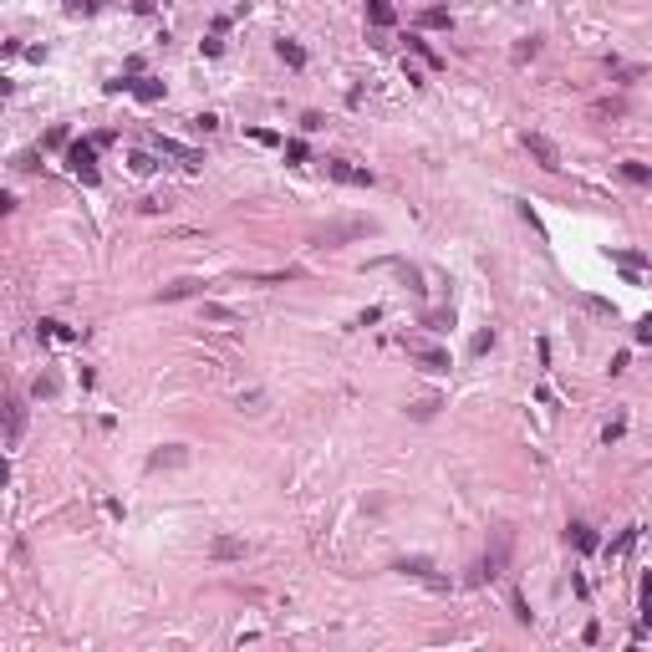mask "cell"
<instances>
[{"label":"cell","instance_id":"cell-1","mask_svg":"<svg viewBox=\"0 0 652 652\" xmlns=\"http://www.w3.org/2000/svg\"><path fill=\"white\" fill-rule=\"evenodd\" d=\"M362 234H372L367 219H336V225H321L316 234H311V245H321V250H336V245H352V240H362Z\"/></svg>","mask_w":652,"mask_h":652},{"label":"cell","instance_id":"cell-2","mask_svg":"<svg viewBox=\"0 0 652 652\" xmlns=\"http://www.w3.org/2000/svg\"><path fill=\"white\" fill-rule=\"evenodd\" d=\"M393 571H403V576H413V581H428L434 591H449V576H438V571H434V560H428V556H403Z\"/></svg>","mask_w":652,"mask_h":652},{"label":"cell","instance_id":"cell-3","mask_svg":"<svg viewBox=\"0 0 652 652\" xmlns=\"http://www.w3.org/2000/svg\"><path fill=\"white\" fill-rule=\"evenodd\" d=\"M67 163L82 184H97V143H72L67 148Z\"/></svg>","mask_w":652,"mask_h":652},{"label":"cell","instance_id":"cell-4","mask_svg":"<svg viewBox=\"0 0 652 652\" xmlns=\"http://www.w3.org/2000/svg\"><path fill=\"white\" fill-rule=\"evenodd\" d=\"M520 143H525V153H530V159H536L540 168H560V148H556V138H545V133H525Z\"/></svg>","mask_w":652,"mask_h":652},{"label":"cell","instance_id":"cell-5","mask_svg":"<svg viewBox=\"0 0 652 652\" xmlns=\"http://www.w3.org/2000/svg\"><path fill=\"white\" fill-rule=\"evenodd\" d=\"M326 174H332L336 184H352V189H367V184H372L367 168H352V163H342V159H326Z\"/></svg>","mask_w":652,"mask_h":652},{"label":"cell","instance_id":"cell-6","mask_svg":"<svg viewBox=\"0 0 652 652\" xmlns=\"http://www.w3.org/2000/svg\"><path fill=\"white\" fill-rule=\"evenodd\" d=\"M179 464H189V449L184 443H168V449H159L148 459V469H179Z\"/></svg>","mask_w":652,"mask_h":652},{"label":"cell","instance_id":"cell-7","mask_svg":"<svg viewBox=\"0 0 652 652\" xmlns=\"http://www.w3.org/2000/svg\"><path fill=\"white\" fill-rule=\"evenodd\" d=\"M210 556H214V560H245V540H234V536H214Z\"/></svg>","mask_w":652,"mask_h":652},{"label":"cell","instance_id":"cell-8","mask_svg":"<svg viewBox=\"0 0 652 652\" xmlns=\"http://www.w3.org/2000/svg\"><path fill=\"white\" fill-rule=\"evenodd\" d=\"M413 357L423 362V372H449V352L438 347H413Z\"/></svg>","mask_w":652,"mask_h":652},{"label":"cell","instance_id":"cell-9","mask_svg":"<svg viewBox=\"0 0 652 652\" xmlns=\"http://www.w3.org/2000/svg\"><path fill=\"white\" fill-rule=\"evenodd\" d=\"M21 434H26V408H21V398H10V423H6V443L10 449L21 443Z\"/></svg>","mask_w":652,"mask_h":652},{"label":"cell","instance_id":"cell-10","mask_svg":"<svg viewBox=\"0 0 652 652\" xmlns=\"http://www.w3.org/2000/svg\"><path fill=\"white\" fill-rule=\"evenodd\" d=\"M566 536H571V545H576V551H586V556H591L596 545H602V540H596V530H591V525H581V520L566 530Z\"/></svg>","mask_w":652,"mask_h":652},{"label":"cell","instance_id":"cell-11","mask_svg":"<svg viewBox=\"0 0 652 652\" xmlns=\"http://www.w3.org/2000/svg\"><path fill=\"white\" fill-rule=\"evenodd\" d=\"M133 97L138 102H159L163 97V82H159V77H133Z\"/></svg>","mask_w":652,"mask_h":652},{"label":"cell","instance_id":"cell-12","mask_svg":"<svg viewBox=\"0 0 652 652\" xmlns=\"http://www.w3.org/2000/svg\"><path fill=\"white\" fill-rule=\"evenodd\" d=\"M199 291V281H174V285H163L159 291V301H184V296Z\"/></svg>","mask_w":652,"mask_h":652},{"label":"cell","instance_id":"cell-13","mask_svg":"<svg viewBox=\"0 0 652 652\" xmlns=\"http://www.w3.org/2000/svg\"><path fill=\"white\" fill-rule=\"evenodd\" d=\"M367 21H372V26H393L398 16H393V6H387V0H367Z\"/></svg>","mask_w":652,"mask_h":652},{"label":"cell","instance_id":"cell-14","mask_svg":"<svg viewBox=\"0 0 652 652\" xmlns=\"http://www.w3.org/2000/svg\"><path fill=\"white\" fill-rule=\"evenodd\" d=\"M276 51H281V61H285V67H306V51L296 46V41H276Z\"/></svg>","mask_w":652,"mask_h":652},{"label":"cell","instance_id":"cell-15","mask_svg":"<svg viewBox=\"0 0 652 652\" xmlns=\"http://www.w3.org/2000/svg\"><path fill=\"white\" fill-rule=\"evenodd\" d=\"M622 112H627V102H622V97H602L591 108V117H622Z\"/></svg>","mask_w":652,"mask_h":652},{"label":"cell","instance_id":"cell-16","mask_svg":"<svg viewBox=\"0 0 652 652\" xmlns=\"http://www.w3.org/2000/svg\"><path fill=\"white\" fill-rule=\"evenodd\" d=\"M418 26H428V31H443V26H449V10H443V6L423 10V16H418Z\"/></svg>","mask_w":652,"mask_h":652},{"label":"cell","instance_id":"cell-17","mask_svg":"<svg viewBox=\"0 0 652 652\" xmlns=\"http://www.w3.org/2000/svg\"><path fill=\"white\" fill-rule=\"evenodd\" d=\"M428 332H449V326H454V311H428Z\"/></svg>","mask_w":652,"mask_h":652},{"label":"cell","instance_id":"cell-18","mask_svg":"<svg viewBox=\"0 0 652 652\" xmlns=\"http://www.w3.org/2000/svg\"><path fill=\"white\" fill-rule=\"evenodd\" d=\"M622 174H627L632 184H652V168L647 163H622Z\"/></svg>","mask_w":652,"mask_h":652},{"label":"cell","instance_id":"cell-19","mask_svg":"<svg viewBox=\"0 0 652 652\" xmlns=\"http://www.w3.org/2000/svg\"><path fill=\"white\" fill-rule=\"evenodd\" d=\"M41 336H57V342H72V326H61V321H41Z\"/></svg>","mask_w":652,"mask_h":652},{"label":"cell","instance_id":"cell-20","mask_svg":"<svg viewBox=\"0 0 652 652\" xmlns=\"http://www.w3.org/2000/svg\"><path fill=\"white\" fill-rule=\"evenodd\" d=\"M434 413H438V398H418V403H413V418H434Z\"/></svg>","mask_w":652,"mask_h":652},{"label":"cell","instance_id":"cell-21","mask_svg":"<svg viewBox=\"0 0 652 652\" xmlns=\"http://www.w3.org/2000/svg\"><path fill=\"white\" fill-rule=\"evenodd\" d=\"M536 51H540V36H525V41L515 46V61H530V57H536Z\"/></svg>","mask_w":652,"mask_h":652},{"label":"cell","instance_id":"cell-22","mask_svg":"<svg viewBox=\"0 0 652 652\" xmlns=\"http://www.w3.org/2000/svg\"><path fill=\"white\" fill-rule=\"evenodd\" d=\"M204 316H210V321H240L230 306H219V301H210V306H204Z\"/></svg>","mask_w":652,"mask_h":652},{"label":"cell","instance_id":"cell-23","mask_svg":"<svg viewBox=\"0 0 652 652\" xmlns=\"http://www.w3.org/2000/svg\"><path fill=\"white\" fill-rule=\"evenodd\" d=\"M281 148H285V159H291V163H306V143H301V138H291V143H281Z\"/></svg>","mask_w":652,"mask_h":652},{"label":"cell","instance_id":"cell-24","mask_svg":"<svg viewBox=\"0 0 652 652\" xmlns=\"http://www.w3.org/2000/svg\"><path fill=\"white\" fill-rule=\"evenodd\" d=\"M642 622H652V571L642 576Z\"/></svg>","mask_w":652,"mask_h":652},{"label":"cell","instance_id":"cell-25","mask_svg":"<svg viewBox=\"0 0 652 652\" xmlns=\"http://www.w3.org/2000/svg\"><path fill=\"white\" fill-rule=\"evenodd\" d=\"M153 168H159V163H153V153H133V174H153Z\"/></svg>","mask_w":652,"mask_h":652},{"label":"cell","instance_id":"cell-26","mask_svg":"<svg viewBox=\"0 0 652 652\" xmlns=\"http://www.w3.org/2000/svg\"><path fill=\"white\" fill-rule=\"evenodd\" d=\"M260 403H265V393H240V408L245 413H260Z\"/></svg>","mask_w":652,"mask_h":652},{"label":"cell","instance_id":"cell-27","mask_svg":"<svg viewBox=\"0 0 652 652\" xmlns=\"http://www.w3.org/2000/svg\"><path fill=\"white\" fill-rule=\"evenodd\" d=\"M67 10H72V16H92L97 0H67Z\"/></svg>","mask_w":652,"mask_h":652},{"label":"cell","instance_id":"cell-28","mask_svg":"<svg viewBox=\"0 0 652 652\" xmlns=\"http://www.w3.org/2000/svg\"><path fill=\"white\" fill-rule=\"evenodd\" d=\"M36 398H57V377H51V372L41 377V383H36Z\"/></svg>","mask_w":652,"mask_h":652},{"label":"cell","instance_id":"cell-29","mask_svg":"<svg viewBox=\"0 0 652 652\" xmlns=\"http://www.w3.org/2000/svg\"><path fill=\"white\" fill-rule=\"evenodd\" d=\"M194 128H199V133H214V128H219V117H214V112H204V117H194Z\"/></svg>","mask_w":652,"mask_h":652},{"label":"cell","instance_id":"cell-30","mask_svg":"<svg viewBox=\"0 0 652 652\" xmlns=\"http://www.w3.org/2000/svg\"><path fill=\"white\" fill-rule=\"evenodd\" d=\"M301 128H306V133H316V128H326V117H321V112H306V117H301Z\"/></svg>","mask_w":652,"mask_h":652},{"label":"cell","instance_id":"cell-31","mask_svg":"<svg viewBox=\"0 0 652 652\" xmlns=\"http://www.w3.org/2000/svg\"><path fill=\"white\" fill-rule=\"evenodd\" d=\"M250 138H255V143H265V148H276V143H281L276 133H265V128H250Z\"/></svg>","mask_w":652,"mask_h":652},{"label":"cell","instance_id":"cell-32","mask_svg":"<svg viewBox=\"0 0 652 652\" xmlns=\"http://www.w3.org/2000/svg\"><path fill=\"white\" fill-rule=\"evenodd\" d=\"M622 434H627V423H622V418H617V423H607V434H602V438H607V443H617Z\"/></svg>","mask_w":652,"mask_h":652},{"label":"cell","instance_id":"cell-33","mask_svg":"<svg viewBox=\"0 0 652 652\" xmlns=\"http://www.w3.org/2000/svg\"><path fill=\"white\" fill-rule=\"evenodd\" d=\"M489 347H494V332H479L474 336V357H479V352H489Z\"/></svg>","mask_w":652,"mask_h":652},{"label":"cell","instance_id":"cell-34","mask_svg":"<svg viewBox=\"0 0 652 652\" xmlns=\"http://www.w3.org/2000/svg\"><path fill=\"white\" fill-rule=\"evenodd\" d=\"M637 342H652V316H642V321H637Z\"/></svg>","mask_w":652,"mask_h":652}]
</instances>
